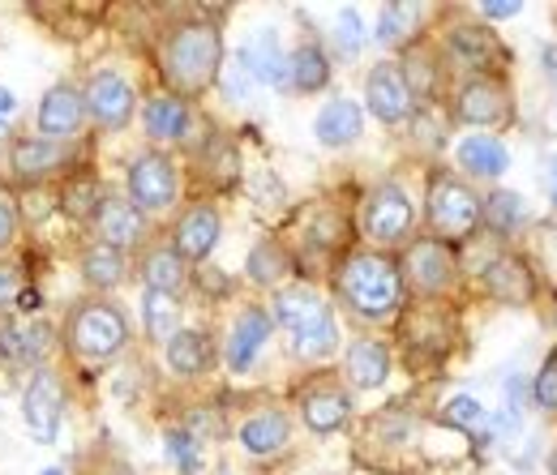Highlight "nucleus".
<instances>
[{
  "mask_svg": "<svg viewBox=\"0 0 557 475\" xmlns=\"http://www.w3.org/2000/svg\"><path fill=\"white\" fill-rule=\"evenodd\" d=\"M335 43H339L344 57H356L364 48V22H360L356 9H339V17H335Z\"/></svg>",
  "mask_w": 557,
  "mask_h": 475,
  "instance_id": "obj_38",
  "label": "nucleus"
},
{
  "mask_svg": "<svg viewBox=\"0 0 557 475\" xmlns=\"http://www.w3.org/2000/svg\"><path fill=\"white\" fill-rule=\"evenodd\" d=\"M176 322H181V304L163 291H146V335L168 342L176 335Z\"/></svg>",
  "mask_w": 557,
  "mask_h": 475,
  "instance_id": "obj_33",
  "label": "nucleus"
},
{
  "mask_svg": "<svg viewBox=\"0 0 557 475\" xmlns=\"http://www.w3.org/2000/svg\"><path fill=\"white\" fill-rule=\"evenodd\" d=\"M214 245H219V214L210 205H194L176 223V253L189 262H202Z\"/></svg>",
  "mask_w": 557,
  "mask_h": 475,
  "instance_id": "obj_17",
  "label": "nucleus"
},
{
  "mask_svg": "<svg viewBox=\"0 0 557 475\" xmlns=\"http://www.w3.org/2000/svg\"><path fill=\"white\" fill-rule=\"evenodd\" d=\"M99 236H103V245H112V249H129V245H138V236H141L138 205L121 202V198L99 202Z\"/></svg>",
  "mask_w": 557,
  "mask_h": 475,
  "instance_id": "obj_22",
  "label": "nucleus"
},
{
  "mask_svg": "<svg viewBox=\"0 0 557 475\" xmlns=\"http://www.w3.org/2000/svg\"><path fill=\"white\" fill-rule=\"evenodd\" d=\"M65 210L70 214H99V185L95 180H73L70 189H65Z\"/></svg>",
  "mask_w": 557,
  "mask_h": 475,
  "instance_id": "obj_41",
  "label": "nucleus"
},
{
  "mask_svg": "<svg viewBox=\"0 0 557 475\" xmlns=\"http://www.w3.org/2000/svg\"><path fill=\"white\" fill-rule=\"evenodd\" d=\"M141 274H146V287H150V291L172 296V291L185 283V258H181L176 249H154V253H146Z\"/></svg>",
  "mask_w": 557,
  "mask_h": 475,
  "instance_id": "obj_30",
  "label": "nucleus"
},
{
  "mask_svg": "<svg viewBox=\"0 0 557 475\" xmlns=\"http://www.w3.org/2000/svg\"><path fill=\"white\" fill-rule=\"evenodd\" d=\"M13 172L22 176V180H39V176H48L52 167H61V150H57V141H44V137H26V141H13Z\"/></svg>",
  "mask_w": 557,
  "mask_h": 475,
  "instance_id": "obj_28",
  "label": "nucleus"
},
{
  "mask_svg": "<svg viewBox=\"0 0 557 475\" xmlns=\"http://www.w3.org/2000/svg\"><path fill=\"white\" fill-rule=\"evenodd\" d=\"M287 82L296 86V90H305V95H313V90H322L326 82H331V65H326V52L318 48V43H300L292 57H287Z\"/></svg>",
  "mask_w": 557,
  "mask_h": 475,
  "instance_id": "obj_29",
  "label": "nucleus"
},
{
  "mask_svg": "<svg viewBox=\"0 0 557 475\" xmlns=\"http://www.w3.org/2000/svg\"><path fill=\"white\" fill-rule=\"evenodd\" d=\"M207 167H210V176H214V180H223V185H227V180L236 176V146H232V141H223V137H214V141H210V150H207Z\"/></svg>",
  "mask_w": 557,
  "mask_h": 475,
  "instance_id": "obj_40",
  "label": "nucleus"
},
{
  "mask_svg": "<svg viewBox=\"0 0 557 475\" xmlns=\"http://www.w3.org/2000/svg\"><path fill=\"white\" fill-rule=\"evenodd\" d=\"M0 347H4V355L22 360V364H39L52 347V335H48V326H26L13 317H0Z\"/></svg>",
  "mask_w": 557,
  "mask_h": 475,
  "instance_id": "obj_24",
  "label": "nucleus"
},
{
  "mask_svg": "<svg viewBox=\"0 0 557 475\" xmlns=\"http://www.w3.org/2000/svg\"><path fill=\"white\" fill-rule=\"evenodd\" d=\"M168 364L181 377H202L210 368V339L198 330H176L168 339Z\"/></svg>",
  "mask_w": 557,
  "mask_h": 475,
  "instance_id": "obj_27",
  "label": "nucleus"
},
{
  "mask_svg": "<svg viewBox=\"0 0 557 475\" xmlns=\"http://www.w3.org/2000/svg\"><path fill=\"white\" fill-rule=\"evenodd\" d=\"M267 339H271V317L262 309H245L232 326V339H227V364L236 373H245L258 360V351L267 347Z\"/></svg>",
  "mask_w": 557,
  "mask_h": 475,
  "instance_id": "obj_15",
  "label": "nucleus"
},
{
  "mask_svg": "<svg viewBox=\"0 0 557 475\" xmlns=\"http://www.w3.org/2000/svg\"><path fill=\"white\" fill-rule=\"evenodd\" d=\"M455 112H459L463 125L493 129V125H506L510 121V95L493 77H472V82H463V90L455 99Z\"/></svg>",
  "mask_w": 557,
  "mask_h": 475,
  "instance_id": "obj_11",
  "label": "nucleus"
},
{
  "mask_svg": "<svg viewBox=\"0 0 557 475\" xmlns=\"http://www.w3.org/2000/svg\"><path fill=\"white\" fill-rule=\"evenodd\" d=\"M481 218H485L493 232H510L523 223V198L519 193H493L488 202H481Z\"/></svg>",
  "mask_w": 557,
  "mask_h": 475,
  "instance_id": "obj_35",
  "label": "nucleus"
},
{
  "mask_svg": "<svg viewBox=\"0 0 557 475\" xmlns=\"http://www.w3.org/2000/svg\"><path fill=\"white\" fill-rule=\"evenodd\" d=\"M554 202H557V167H554Z\"/></svg>",
  "mask_w": 557,
  "mask_h": 475,
  "instance_id": "obj_47",
  "label": "nucleus"
},
{
  "mask_svg": "<svg viewBox=\"0 0 557 475\" xmlns=\"http://www.w3.org/2000/svg\"><path fill=\"white\" fill-rule=\"evenodd\" d=\"M86 112L103 125V129H125L134 121V86L121 77V73H95L86 95H82Z\"/></svg>",
  "mask_w": 557,
  "mask_h": 475,
  "instance_id": "obj_10",
  "label": "nucleus"
},
{
  "mask_svg": "<svg viewBox=\"0 0 557 475\" xmlns=\"http://www.w3.org/2000/svg\"><path fill=\"white\" fill-rule=\"evenodd\" d=\"M364 99H369V112L382 121V125H399L412 116L417 108V95L404 77V65L386 61V65H373V73L364 77Z\"/></svg>",
  "mask_w": 557,
  "mask_h": 475,
  "instance_id": "obj_8",
  "label": "nucleus"
},
{
  "mask_svg": "<svg viewBox=\"0 0 557 475\" xmlns=\"http://www.w3.org/2000/svg\"><path fill=\"white\" fill-rule=\"evenodd\" d=\"M17 296H22V278H17L13 266H4V262H0V309L17 304Z\"/></svg>",
  "mask_w": 557,
  "mask_h": 475,
  "instance_id": "obj_43",
  "label": "nucleus"
},
{
  "mask_svg": "<svg viewBox=\"0 0 557 475\" xmlns=\"http://www.w3.org/2000/svg\"><path fill=\"white\" fill-rule=\"evenodd\" d=\"M245 73L253 77V82H267V86H287V57H283V48H278L275 30H258L245 48H240V57H236Z\"/></svg>",
  "mask_w": 557,
  "mask_h": 475,
  "instance_id": "obj_14",
  "label": "nucleus"
},
{
  "mask_svg": "<svg viewBox=\"0 0 557 475\" xmlns=\"http://www.w3.org/2000/svg\"><path fill=\"white\" fill-rule=\"evenodd\" d=\"M125 339H129V326L112 304H86L73 313L70 342L82 360H108L125 347Z\"/></svg>",
  "mask_w": 557,
  "mask_h": 475,
  "instance_id": "obj_5",
  "label": "nucleus"
},
{
  "mask_svg": "<svg viewBox=\"0 0 557 475\" xmlns=\"http://www.w3.org/2000/svg\"><path fill=\"white\" fill-rule=\"evenodd\" d=\"M313 134H318L322 146H351L356 137L364 134V116H360V108H356L351 99H331V103L318 112Z\"/></svg>",
  "mask_w": 557,
  "mask_h": 475,
  "instance_id": "obj_20",
  "label": "nucleus"
},
{
  "mask_svg": "<svg viewBox=\"0 0 557 475\" xmlns=\"http://www.w3.org/2000/svg\"><path fill=\"white\" fill-rule=\"evenodd\" d=\"M554 475H557V454H554Z\"/></svg>",
  "mask_w": 557,
  "mask_h": 475,
  "instance_id": "obj_49",
  "label": "nucleus"
},
{
  "mask_svg": "<svg viewBox=\"0 0 557 475\" xmlns=\"http://www.w3.org/2000/svg\"><path fill=\"white\" fill-rule=\"evenodd\" d=\"M446 52H450V61L459 68H476V73L502 61V43L493 39V30H485V26H459V30H450Z\"/></svg>",
  "mask_w": 557,
  "mask_h": 475,
  "instance_id": "obj_16",
  "label": "nucleus"
},
{
  "mask_svg": "<svg viewBox=\"0 0 557 475\" xmlns=\"http://www.w3.org/2000/svg\"><path fill=\"white\" fill-rule=\"evenodd\" d=\"M223 68V39L207 22H185L163 43V77L181 95H202Z\"/></svg>",
  "mask_w": 557,
  "mask_h": 475,
  "instance_id": "obj_1",
  "label": "nucleus"
},
{
  "mask_svg": "<svg viewBox=\"0 0 557 475\" xmlns=\"http://www.w3.org/2000/svg\"><path fill=\"white\" fill-rule=\"evenodd\" d=\"M17 309H22V313H35V309H39V296H35V291H22V296H17Z\"/></svg>",
  "mask_w": 557,
  "mask_h": 475,
  "instance_id": "obj_46",
  "label": "nucleus"
},
{
  "mask_svg": "<svg viewBox=\"0 0 557 475\" xmlns=\"http://www.w3.org/2000/svg\"><path fill=\"white\" fill-rule=\"evenodd\" d=\"M249 73H245V65L236 61V65H223V90H227V99H245V90H249Z\"/></svg>",
  "mask_w": 557,
  "mask_h": 475,
  "instance_id": "obj_42",
  "label": "nucleus"
},
{
  "mask_svg": "<svg viewBox=\"0 0 557 475\" xmlns=\"http://www.w3.org/2000/svg\"><path fill=\"white\" fill-rule=\"evenodd\" d=\"M176 189H181V180H176V163L168 154L150 150V154L134 159V167H129V202L138 205V214L168 210L176 202Z\"/></svg>",
  "mask_w": 557,
  "mask_h": 475,
  "instance_id": "obj_7",
  "label": "nucleus"
},
{
  "mask_svg": "<svg viewBox=\"0 0 557 475\" xmlns=\"http://www.w3.org/2000/svg\"><path fill=\"white\" fill-rule=\"evenodd\" d=\"M300 411H305V424H309L313 433H335V428L348 424L351 403L344 390H335V386H318V390H309V395L300 399Z\"/></svg>",
  "mask_w": 557,
  "mask_h": 475,
  "instance_id": "obj_21",
  "label": "nucleus"
},
{
  "mask_svg": "<svg viewBox=\"0 0 557 475\" xmlns=\"http://www.w3.org/2000/svg\"><path fill=\"white\" fill-rule=\"evenodd\" d=\"M408 278L417 283L424 296L446 291L450 278H455V258H450V249H446L442 240H417V245L408 249Z\"/></svg>",
  "mask_w": 557,
  "mask_h": 475,
  "instance_id": "obj_12",
  "label": "nucleus"
},
{
  "mask_svg": "<svg viewBox=\"0 0 557 475\" xmlns=\"http://www.w3.org/2000/svg\"><path fill=\"white\" fill-rule=\"evenodd\" d=\"M141 121H146V134L154 137V141H181V137L189 134V108L176 95L150 99L146 112H141Z\"/></svg>",
  "mask_w": 557,
  "mask_h": 475,
  "instance_id": "obj_23",
  "label": "nucleus"
},
{
  "mask_svg": "<svg viewBox=\"0 0 557 475\" xmlns=\"http://www.w3.org/2000/svg\"><path fill=\"white\" fill-rule=\"evenodd\" d=\"M485 287H488V296L502 300V304H528L532 291H536L532 271H528L519 258H497V262H488Z\"/></svg>",
  "mask_w": 557,
  "mask_h": 475,
  "instance_id": "obj_19",
  "label": "nucleus"
},
{
  "mask_svg": "<svg viewBox=\"0 0 557 475\" xmlns=\"http://www.w3.org/2000/svg\"><path fill=\"white\" fill-rule=\"evenodd\" d=\"M532 399H536V408L557 415V351L545 360V368L536 373V382H532Z\"/></svg>",
  "mask_w": 557,
  "mask_h": 475,
  "instance_id": "obj_39",
  "label": "nucleus"
},
{
  "mask_svg": "<svg viewBox=\"0 0 557 475\" xmlns=\"http://www.w3.org/2000/svg\"><path fill=\"white\" fill-rule=\"evenodd\" d=\"M287 271H292V262H287V253L278 249L275 240H262V245L249 253V278H253V283H262V287L278 283Z\"/></svg>",
  "mask_w": 557,
  "mask_h": 475,
  "instance_id": "obj_34",
  "label": "nucleus"
},
{
  "mask_svg": "<svg viewBox=\"0 0 557 475\" xmlns=\"http://www.w3.org/2000/svg\"><path fill=\"white\" fill-rule=\"evenodd\" d=\"M420 22V4H382V17H377V39L386 48H399L412 39Z\"/></svg>",
  "mask_w": 557,
  "mask_h": 475,
  "instance_id": "obj_32",
  "label": "nucleus"
},
{
  "mask_svg": "<svg viewBox=\"0 0 557 475\" xmlns=\"http://www.w3.org/2000/svg\"><path fill=\"white\" fill-rule=\"evenodd\" d=\"M476 223H481V198L463 180L437 176L429 185V227L442 240H463V236H472Z\"/></svg>",
  "mask_w": 557,
  "mask_h": 475,
  "instance_id": "obj_4",
  "label": "nucleus"
},
{
  "mask_svg": "<svg viewBox=\"0 0 557 475\" xmlns=\"http://www.w3.org/2000/svg\"><path fill=\"white\" fill-rule=\"evenodd\" d=\"M459 163L472 172V176H485V180H497L506 167H510V154L497 137L485 134H472L459 141Z\"/></svg>",
  "mask_w": 557,
  "mask_h": 475,
  "instance_id": "obj_26",
  "label": "nucleus"
},
{
  "mask_svg": "<svg viewBox=\"0 0 557 475\" xmlns=\"http://www.w3.org/2000/svg\"><path fill=\"white\" fill-rule=\"evenodd\" d=\"M82 278H86L90 287H116V283L125 278V253L112 249V245L86 249V258H82Z\"/></svg>",
  "mask_w": 557,
  "mask_h": 475,
  "instance_id": "obj_31",
  "label": "nucleus"
},
{
  "mask_svg": "<svg viewBox=\"0 0 557 475\" xmlns=\"http://www.w3.org/2000/svg\"><path fill=\"white\" fill-rule=\"evenodd\" d=\"M275 317L278 326L292 335V351L300 360H322L339 347V326H335V313L331 304L309 291V287H287L275 296Z\"/></svg>",
  "mask_w": 557,
  "mask_h": 475,
  "instance_id": "obj_3",
  "label": "nucleus"
},
{
  "mask_svg": "<svg viewBox=\"0 0 557 475\" xmlns=\"http://www.w3.org/2000/svg\"><path fill=\"white\" fill-rule=\"evenodd\" d=\"M417 223V205L399 185H382L364 198V236L377 245H399L412 236Z\"/></svg>",
  "mask_w": 557,
  "mask_h": 475,
  "instance_id": "obj_6",
  "label": "nucleus"
},
{
  "mask_svg": "<svg viewBox=\"0 0 557 475\" xmlns=\"http://www.w3.org/2000/svg\"><path fill=\"white\" fill-rule=\"evenodd\" d=\"M168 454H172V463L185 475H194L202 467V446H198V437L185 433V428H172V433H168Z\"/></svg>",
  "mask_w": 557,
  "mask_h": 475,
  "instance_id": "obj_37",
  "label": "nucleus"
},
{
  "mask_svg": "<svg viewBox=\"0 0 557 475\" xmlns=\"http://www.w3.org/2000/svg\"><path fill=\"white\" fill-rule=\"evenodd\" d=\"M287 437H292V424H287L283 411H258V415H249V420L240 424V446H245L249 454H258V459L278 454V450L287 446Z\"/></svg>",
  "mask_w": 557,
  "mask_h": 475,
  "instance_id": "obj_18",
  "label": "nucleus"
},
{
  "mask_svg": "<svg viewBox=\"0 0 557 475\" xmlns=\"http://www.w3.org/2000/svg\"><path fill=\"white\" fill-rule=\"evenodd\" d=\"M481 13H485V17H515V13H519V4H485Z\"/></svg>",
  "mask_w": 557,
  "mask_h": 475,
  "instance_id": "obj_45",
  "label": "nucleus"
},
{
  "mask_svg": "<svg viewBox=\"0 0 557 475\" xmlns=\"http://www.w3.org/2000/svg\"><path fill=\"white\" fill-rule=\"evenodd\" d=\"M44 475H65V472H44Z\"/></svg>",
  "mask_w": 557,
  "mask_h": 475,
  "instance_id": "obj_48",
  "label": "nucleus"
},
{
  "mask_svg": "<svg viewBox=\"0 0 557 475\" xmlns=\"http://www.w3.org/2000/svg\"><path fill=\"white\" fill-rule=\"evenodd\" d=\"M82 116H86L82 95H77L73 86H52V90L44 95V103H39V134H44V141L73 137L77 125H82Z\"/></svg>",
  "mask_w": 557,
  "mask_h": 475,
  "instance_id": "obj_13",
  "label": "nucleus"
},
{
  "mask_svg": "<svg viewBox=\"0 0 557 475\" xmlns=\"http://www.w3.org/2000/svg\"><path fill=\"white\" fill-rule=\"evenodd\" d=\"M386 373H391V351H386L382 342H373V339L351 342L348 347L351 386H360V390H377V386L386 382Z\"/></svg>",
  "mask_w": 557,
  "mask_h": 475,
  "instance_id": "obj_25",
  "label": "nucleus"
},
{
  "mask_svg": "<svg viewBox=\"0 0 557 475\" xmlns=\"http://www.w3.org/2000/svg\"><path fill=\"white\" fill-rule=\"evenodd\" d=\"M339 296L351 304V313L386 322L404 304V274L382 253H351L339 271Z\"/></svg>",
  "mask_w": 557,
  "mask_h": 475,
  "instance_id": "obj_2",
  "label": "nucleus"
},
{
  "mask_svg": "<svg viewBox=\"0 0 557 475\" xmlns=\"http://www.w3.org/2000/svg\"><path fill=\"white\" fill-rule=\"evenodd\" d=\"M442 420H446V424H455V428H463V433H472V437L488 428V411L481 408L472 395L450 399V403H446V411H442Z\"/></svg>",
  "mask_w": 557,
  "mask_h": 475,
  "instance_id": "obj_36",
  "label": "nucleus"
},
{
  "mask_svg": "<svg viewBox=\"0 0 557 475\" xmlns=\"http://www.w3.org/2000/svg\"><path fill=\"white\" fill-rule=\"evenodd\" d=\"M61 411H65V386H61V377L48 373V368H39L30 377V386H26V395H22V415H26L30 437L48 446L57 437V428H61Z\"/></svg>",
  "mask_w": 557,
  "mask_h": 475,
  "instance_id": "obj_9",
  "label": "nucleus"
},
{
  "mask_svg": "<svg viewBox=\"0 0 557 475\" xmlns=\"http://www.w3.org/2000/svg\"><path fill=\"white\" fill-rule=\"evenodd\" d=\"M13 240V205L0 198V249Z\"/></svg>",
  "mask_w": 557,
  "mask_h": 475,
  "instance_id": "obj_44",
  "label": "nucleus"
}]
</instances>
